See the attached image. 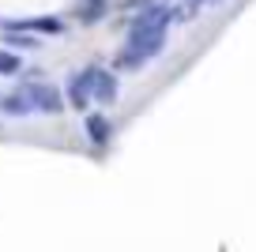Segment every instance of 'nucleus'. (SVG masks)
Instances as JSON below:
<instances>
[{"label": "nucleus", "mask_w": 256, "mask_h": 252, "mask_svg": "<svg viewBox=\"0 0 256 252\" xmlns=\"http://www.w3.org/2000/svg\"><path fill=\"white\" fill-rule=\"evenodd\" d=\"M166 23H170V8L147 12L144 19H136V26H132V38H128V56H124V64H144V60H151V56L162 49Z\"/></svg>", "instance_id": "obj_1"}, {"label": "nucleus", "mask_w": 256, "mask_h": 252, "mask_svg": "<svg viewBox=\"0 0 256 252\" xmlns=\"http://www.w3.org/2000/svg\"><path fill=\"white\" fill-rule=\"evenodd\" d=\"M26 94H30L34 113H56L60 110V94H56L49 83H34V87H26Z\"/></svg>", "instance_id": "obj_2"}, {"label": "nucleus", "mask_w": 256, "mask_h": 252, "mask_svg": "<svg viewBox=\"0 0 256 252\" xmlns=\"http://www.w3.org/2000/svg\"><path fill=\"white\" fill-rule=\"evenodd\" d=\"M87 90L98 98V102H113L117 98V83H113V76H106V72H87Z\"/></svg>", "instance_id": "obj_3"}, {"label": "nucleus", "mask_w": 256, "mask_h": 252, "mask_svg": "<svg viewBox=\"0 0 256 252\" xmlns=\"http://www.w3.org/2000/svg\"><path fill=\"white\" fill-rule=\"evenodd\" d=\"M4 110L16 113V117H26V113H34L30 94H26V90H19V94H8V98H4Z\"/></svg>", "instance_id": "obj_4"}, {"label": "nucleus", "mask_w": 256, "mask_h": 252, "mask_svg": "<svg viewBox=\"0 0 256 252\" xmlns=\"http://www.w3.org/2000/svg\"><path fill=\"white\" fill-rule=\"evenodd\" d=\"M68 102H72L76 110H83V106L90 102V90H87V76L72 79V87H68Z\"/></svg>", "instance_id": "obj_5"}, {"label": "nucleus", "mask_w": 256, "mask_h": 252, "mask_svg": "<svg viewBox=\"0 0 256 252\" xmlns=\"http://www.w3.org/2000/svg\"><path fill=\"white\" fill-rule=\"evenodd\" d=\"M87 132H90L94 143H106V140H110V124H106V117H98V113L87 117Z\"/></svg>", "instance_id": "obj_6"}, {"label": "nucleus", "mask_w": 256, "mask_h": 252, "mask_svg": "<svg viewBox=\"0 0 256 252\" xmlns=\"http://www.w3.org/2000/svg\"><path fill=\"white\" fill-rule=\"evenodd\" d=\"M16 26H26V30H46V34H56L60 23L56 19H30V23H16Z\"/></svg>", "instance_id": "obj_7"}, {"label": "nucleus", "mask_w": 256, "mask_h": 252, "mask_svg": "<svg viewBox=\"0 0 256 252\" xmlns=\"http://www.w3.org/2000/svg\"><path fill=\"white\" fill-rule=\"evenodd\" d=\"M0 72H19V56H12V53H0Z\"/></svg>", "instance_id": "obj_8"}, {"label": "nucleus", "mask_w": 256, "mask_h": 252, "mask_svg": "<svg viewBox=\"0 0 256 252\" xmlns=\"http://www.w3.org/2000/svg\"><path fill=\"white\" fill-rule=\"evenodd\" d=\"M204 4H218V0H204Z\"/></svg>", "instance_id": "obj_9"}, {"label": "nucleus", "mask_w": 256, "mask_h": 252, "mask_svg": "<svg viewBox=\"0 0 256 252\" xmlns=\"http://www.w3.org/2000/svg\"><path fill=\"white\" fill-rule=\"evenodd\" d=\"M192 4H204V0H192Z\"/></svg>", "instance_id": "obj_10"}]
</instances>
